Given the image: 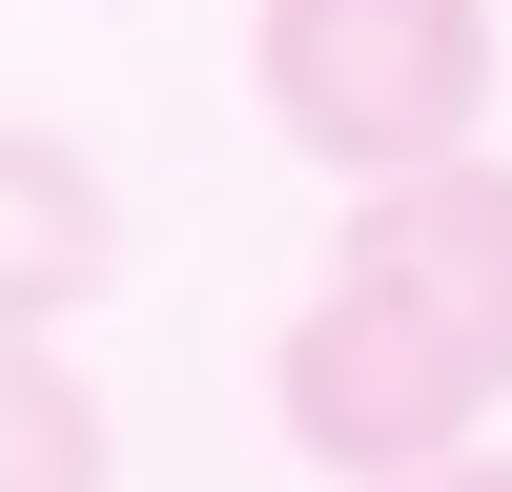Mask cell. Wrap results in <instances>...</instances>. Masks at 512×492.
I'll use <instances>...</instances> for the list:
<instances>
[{"instance_id":"obj_5","label":"cell","mask_w":512,"mask_h":492,"mask_svg":"<svg viewBox=\"0 0 512 492\" xmlns=\"http://www.w3.org/2000/svg\"><path fill=\"white\" fill-rule=\"evenodd\" d=\"M0 492H123V431L62 349H0Z\"/></svg>"},{"instance_id":"obj_4","label":"cell","mask_w":512,"mask_h":492,"mask_svg":"<svg viewBox=\"0 0 512 492\" xmlns=\"http://www.w3.org/2000/svg\"><path fill=\"white\" fill-rule=\"evenodd\" d=\"M103 287H123V185L62 123H0V349H62Z\"/></svg>"},{"instance_id":"obj_3","label":"cell","mask_w":512,"mask_h":492,"mask_svg":"<svg viewBox=\"0 0 512 492\" xmlns=\"http://www.w3.org/2000/svg\"><path fill=\"white\" fill-rule=\"evenodd\" d=\"M349 287H410L431 328H472V349L512 369V164H431V185H369L349 205Z\"/></svg>"},{"instance_id":"obj_2","label":"cell","mask_w":512,"mask_h":492,"mask_svg":"<svg viewBox=\"0 0 512 492\" xmlns=\"http://www.w3.org/2000/svg\"><path fill=\"white\" fill-rule=\"evenodd\" d=\"M492 390H512V369L472 349V328H431L410 287H349V267H328L308 308H287V349H267L287 451H308V472H349V492H431V472H472Z\"/></svg>"},{"instance_id":"obj_1","label":"cell","mask_w":512,"mask_h":492,"mask_svg":"<svg viewBox=\"0 0 512 492\" xmlns=\"http://www.w3.org/2000/svg\"><path fill=\"white\" fill-rule=\"evenodd\" d=\"M246 82L328 185H431L492 123V0H267Z\"/></svg>"},{"instance_id":"obj_6","label":"cell","mask_w":512,"mask_h":492,"mask_svg":"<svg viewBox=\"0 0 512 492\" xmlns=\"http://www.w3.org/2000/svg\"><path fill=\"white\" fill-rule=\"evenodd\" d=\"M431 492H512V451H472V472H431Z\"/></svg>"}]
</instances>
